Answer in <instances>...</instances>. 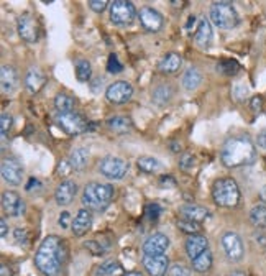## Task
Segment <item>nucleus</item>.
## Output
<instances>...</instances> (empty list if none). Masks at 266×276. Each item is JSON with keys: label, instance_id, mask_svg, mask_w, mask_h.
Returning a JSON list of instances; mask_svg holds the SVG:
<instances>
[{"label": "nucleus", "instance_id": "obj_43", "mask_svg": "<svg viewBox=\"0 0 266 276\" xmlns=\"http://www.w3.org/2000/svg\"><path fill=\"white\" fill-rule=\"evenodd\" d=\"M194 156L191 155V153H184L183 156H181V160H179V166H181V169H184V171H187V169H191V168H194Z\"/></svg>", "mask_w": 266, "mask_h": 276}, {"label": "nucleus", "instance_id": "obj_30", "mask_svg": "<svg viewBox=\"0 0 266 276\" xmlns=\"http://www.w3.org/2000/svg\"><path fill=\"white\" fill-rule=\"evenodd\" d=\"M92 76V68H91V62L87 59H77L76 61V77L77 81L81 82H87Z\"/></svg>", "mask_w": 266, "mask_h": 276}, {"label": "nucleus", "instance_id": "obj_54", "mask_svg": "<svg viewBox=\"0 0 266 276\" xmlns=\"http://www.w3.org/2000/svg\"><path fill=\"white\" fill-rule=\"evenodd\" d=\"M123 276H143V274L138 273V271H130V273H125Z\"/></svg>", "mask_w": 266, "mask_h": 276}, {"label": "nucleus", "instance_id": "obj_16", "mask_svg": "<svg viewBox=\"0 0 266 276\" xmlns=\"http://www.w3.org/2000/svg\"><path fill=\"white\" fill-rule=\"evenodd\" d=\"M169 247V239L163 233L150 235L143 243V253L145 255H164V251Z\"/></svg>", "mask_w": 266, "mask_h": 276}, {"label": "nucleus", "instance_id": "obj_29", "mask_svg": "<svg viewBox=\"0 0 266 276\" xmlns=\"http://www.w3.org/2000/svg\"><path fill=\"white\" fill-rule=\"evenodd\" d=\"M122 273V266L119 262H114V260H108L104 262L97 268L96 276H119Z\"/></svg>", "mask_w": 266, "mask_h": 276}, {"label": "nucleus", "instance_id": "obj_11", "mask_svg": "<svg viewBox=\"0 0 266 276\" xmlns=\"http://www.w3.org/2000/svg\"><path fill=\"white\" fill-rule=\"evenodd\" d=\"M0 173H2V178L12 186L21 184L23 179V166L17 158L9 156L2 160V166H0Z\"/></svg>", "mask_w": 266, "mask_h": 276}, {"label": "nucleus", "instance_id": "obj_27", "mask_svg": "<svg viewBox=\"0 0 266 276\" xmlns=\"http://www.w3.org/2000/svg\"><path fill=\"white\" fill-rule=\"evenodd\" d=\"M107 127L115 133H125L131 129V120L128 117H122V115H115L107 120Z\"/></svg>", "mask_w": 266, "mask_h": 276}, {"label": "nucleus", "instance_id": "obj_36", "mask_svg": "<svg viewBox=\"0 0 266 276\" xmlns=\"http://www.w3.org/2000/svg\"><path fill=\"white\" fill-rule=\"evenodd\" d=\"M178 227L181 228L183 232L191 233V235H197V232L201 230V225L197 222H192V220H187V219L178 220Z\"/></svg>", "mask_w": 266, "mask_h": 276}, {"label": "nucleus", "instance_id": "obj_22", "mask_svg": "<svg viewBox=\"0 0 266 276\" xmlns=\"http://www.w3.org/2000/svg\"><path fill=\"white\" fill-rule=\"evenodd\" d=\"M0 84L4 94H12L18 86V74L12 66H2L0 69Z\"/></svg>", "mask_w": 266, "mask_h": 276}, {"label": "nucleus", "instance_id": "obj_38", "mask_svg": "<svg viewBox=\"0 0 266 276\" xmlns=\"http://www.w3.org/2000/svg\"><path fill=\"white\" fill-rule=\"evenodd\" d=\"M12 115L10 114H2V117H0V132H2V140L7 138V135H9V132L12 129Z\"/></svg>", "mask_w": 266, "mask_h": 276}, {"label": "nucleus", "instance_id": "obj_39", "mask_svg": "<svg viewBox=\"0 0 266 276\" xmlns=\"http://www.w3.org/2000/svg\"><path fill=\"white\" fill-rule=\"evenodd\" d=\"M122 69H123V66H122V62L119 61V58L115 56V54H110L108 56V61H107V71L110 74H119V73H122Z\"/></svg>", "mask_w": 266, "mask_h": 276}, {"label": "nucleus", "instance_id": "obj_10", "mask_svg": "<svg viewBox=\"0 0 266 276\" xmlns=\"http://www.w3.org/2000/svg\"><path fill=\"white\" fill-rule=\"evenodd\" d=\"M17 30H18L20 38L27 43H36L38 38H40V27H38V22L33 15H30V13L21 15L18 18Z\"/></svg>", "mask_w": 266, "mask_h": 276}, {"label": "nucleus", "instance_id": "obj_42", "mask_svg": "<svg viewBox=\"0 0 266 276\" xmlns=\"http://www.w3.org/2000/svg\"><path fill=\"white\" fill-rule=\"evenodd\" d=\"M13 239L18 245H27L28 243V232L25 228H15L13 230Z\"/></svg>", "mask_w": 266, "mask_h": 276}, {"label": "nucleus", "instance_id": "obj_21", "mask_svg": "<svg viewBox=\"0 0 266 276\" xmlns=\"http://www.w3.org/2000/svg\"><path fill=\"white\" fill-rule=\"evenodd\" d=\"M209 250V242L206 237L202 235H191L189 239L186 240V251L187 255H189L191 260L197 258L201 253H204V251Z\"/></svg>", "mask_w": 266, "mask_h": 276}, {"label": "nucleus", "instance_id": "obj_1", "mask_svg": "<svg viewBox=\"0 0 266 276\" xmlns=\"http://www.w3.org/2000/svg\"><path fill=\"white\" fill-rule=\"evenodd\" d=\"M64 245L56 235H50L43 240L35 255V265L45 276H58L64 263Z\"/></svg>", "mask_w": 266, "mask_h": 276}, {"label": "nucleus", "instance_id": "obj_23", "mask_svg": "<svg viewBox=\"0 0 266 276\" xmlns=\"http://www.w3.org/2000/svg\"><path fill=\"white\" fill-rule=\"evenodd\" d=\"M179 212H181L183 219L192 220V222H197V224L202 222V220H206L210 216V212L206 207L195 206V204H186V206L179 209Z\"/></svg>", "mask_w": 266, "mask_h": 276}, {"label": "nucleus", "instance_id": "obj_53", "mask_svg": "<svg viewBox=\"0 0 266 276\" xmlns=\"http://www.w3.org/2000/svg\"><path fill=\"white\" fill-rule=\"evenodd\" d=\"M260 197H261V202L266 206V186L261 189V193H260Z\"/></svg>", "mask_w": 266, "mask_h": 276}, {"label": "nucleus", "instance_id": "obj_18", "mask_svg": "<svg viewBox=\"0 0 266 276\" xmlns=\"http://www.w3.org/2000/svg\"><path fill=\"white\" fill-rule=\"evenodd\" d=\"M195 45L199 46V48H209L210 45H212V39H214V35H212V25H210V22L202 18L199 20V25H197V30H195Z\"/></svg>", "mask_w": 266, "mask_h": 276}, {"label": "nucleus", "instance_id": "obj_25", "mask_svg": "<svg viewBox=\"0 0 266 276\" xmlns=\"http://www.w3.org/2000/svg\"><path fill=\"white\" fill-rule=\"evenodd\" d=\"M89 160V152L85 148H74L68 156V163L71 164V168L74 171H81L85 168Z\"/></svg>", "mask_w": 266, "mask_h": 276}, {"label": "nucleus", "instance_id": "obj_45", "mask_svg": "<svg viewBox=\"0 0 266 276\" xmlns=\"http://www.w3.org/2000/svg\"><path fill=\"white\" fill-rule=\"evenodd\" d=\"M107 5H108V4L105 2V0H91V2H89V7H91L94 12H97V13L104 12Z\"/></svg>", "mask_w": 266, "mask_h": 276}, {"label": "nucleus", "instance_id": "obj_52", "mask_svg": "<svg viewBox=\"0 0 266 276\" xmlns=\"http://www.w3.org/2000/svg\"><path fill=\"white\" fill-rule=\"evenodd\" d=\"M2 276H12V271H10V268L7 266V265H2Z\"/></svg>", "mask_w": 266, "mask_h": 276}, {"label": "nucleus", "instance_id": "obj_40", "mask_svg": "<svg viewBox=\"0 0 266 276\" xmlns=\"http://www.w3.org/2000/svg\"><path fill=\"white\" fill-rule=\"evenodd\" d=\"M145 212H146V217L150 220H158L160 216H161V206H160V204H156V202H150L146 206Z\"/></svg>", "mask_w": 266, "mask_h": 276}, {"label": "nucleus", "instance_id": "obj_17", "mask_svg": "<svg viewBox=\"0 0 266 276\" xmlns=\"http://www.w3.org/2000/svg\"><path fill=\"white\" fill-rule=\"evenodd\" d=\"M77 194V184L71 179H66L56 187L54 191V199L59 204V206H68L74 201V197Z\"/></svg>", "mask_w": 266, "mask_h": 276}, {"label": "nucleus", "instance_id": "obj_55", "mask_svg": "<svg viewBox=\"0 0 266 276\" xmlns=\"http://www.w3.org/2000/svg\"><path fill=\"white\" fill-rule=\"evenodd\" d=\"M195 23V17H189V22H187V28H189L191 25H194Z\"/></svg>", "mask_w": 266, "mask_h": 276}, {"label": "nucleus", "instance_id": "obj_14", "mask_svg": "<svg viewBox=\"0 0 266 276\" xmlns=\"http://www.w3.org/2000/svg\"><path fill=\"white\" fill-rule=\"evenodd\" d=\"M131 94H133V88L127 81H117L108 86L105 96L112 104H125V102L130 100Z\"/></svg>", "mask_w": 266, "mask_h": 276}, {"label": "nucleus", "instance_id": "obj_34", "mask_svg": "<svg viewBox=\"0 0 266 276\" xmlns=\"http://www.w3.org/2000/svg\"><path fill=\"white\" fill-rule=\"evenodd\" d=\"M173 96V89L169 88V84H160L158 88L153 91V100L158 105L166 104V102Z\"/></svg>", "mask_w": 266, "mask_h": 276}, {"label": "nucleus", "instance_id": "obj_33", "mask_svg": "<svg viewBox=\"0 0 266 276\" xmlns=\"http://www.w3.org/2000/svg\"><path fill=\"white\" fill-rule=\"evenodd\" d=\"M137 166L145 173H156L161 168V163L151 156H140L137 160Z\"/></svg>", "mask_w": 266, "mask_h": 276}, {"label": "nucleus", "instance_id": "obj_31", "mask_svg": "<svg viewBox=\"0 0 266 276\" xmlns=\"http://www.w3.org/2000/svg\"><path fill=\"white\" fill-rule=\"evenodd\" d=\"M74 97H71L69 94H58L56 97H54V107H56L58 112H71L74 109Z\"/></svg>", "mask_w": 266, "mask_h": 276}, {"label": "nucleus", "instance_id": "obj_32", "mask_svg": "<svg viewBox=\"0 0 266 276\" xmlns=\"http://www.w3.org/2000/svg\"><path fill=\"white\" fill-rule=\"evenodd\" d=\"M250 220L252 224L258 228H264L266 227V206L260 204V206H255L250 212Z\"/></svg>", "mask_w": 266, "mask_h": 276}, {"label": "nucleus", "instance_id": "obj_15", "mask_svg": "<svg viewBox=\"0 0 266 276\" xmlns=\"http://www.w3.org/2000/svg\"><path fill=\"white\" fill-rule=\"evenodd\" d=\"M143 268L150 276H164L169 270V260L166 255H145Z\"/></svg>", "mask_w": 266, "mask_h": 276}, {"label": "nucleus", "instance_id": "obj_44", "mask_svg": "<svg viewBox=\"0 0 266 276\" xmlns=\"http://www.w3.org/2000/svg\"><path fill=\"white\" fill-rule=\"evenodd\" d=\"M84 247L87 248L92 255H102L104 253V248H102V245L100 243H97V242H94V240H87V242H84Z\"/></svg>", "mask_w": 266, "mask_h": 276}, {"label": "nucleus", "instance_id": "obj_9", "mask_svg": "<svg viewBox=\"0 0 266 276\" xmlns=\"http://www.w3.org/2000/svg\"><path fill=\"white\" fill-rule=\"evenodd\" d=\"M222 248L225 251L227 258L233 263H238L245 255V247L241 242L240 235L235 232H227L222 237Z\"/></svg>", "mask_w": 266, "mask_h": 276}, {"label": "nucleus", "instance_id": "obj_6", "mask_svg": "<svg viewBox=\"0 0 266 276\" xmlns=\"http://www.w3.org/2000/svg\"><path fill=\"white\" fill-rule=\"evenodd\" d=\"M54 122L56 125L64 130L68 135H79V133L87 130V123H85L84 118L77 112H58L54 115Z\"/></svg>", "mask_w": 266, "mask_h": 276}, {"label": "nucleus", "instance_id": "obj_5", "mask_svg": "<svg viewBox=\"0 0 266 276\" xmlns=\"http://www.w3.org/2000/svg\"><path fill=\"white\" fill-rule=\"evenodd\" d=\"M210 20L218 28L230 30L238 25V13L230 2H214L210 7Z\"/></svg>", "mask_w": 266, "mask_h": 276}, {"label": "nucleus", "instance_id": "obj_8", "mask_svg": "<svg viewBox=\"0 0 266 276\" xmlns=\"http://www.w3.org/2000/svg\"><path fill=\"white\" fill-rule=\"evenodd\" d=\"M100 173L108 179H122L128 171V163L119 156H105L99 161Z\"/></svg>", "mask_w": 266, "mask_h": 276}, {"label": "nucleus", "instance_id": "obj_20", "mask_svg": "<svg viewBox=\"0 0 266 276\" xmlns=\"http://www.w3.org/2000/svg\"><path fill=\"white\" fill-rule=\"evenodd\" d=\"M92 227V214L89 209H81L79 212H77V216L74 217L73 220V233L81 237L84 233L89 232V228Z\"/></svg>", "mask_w": 266, "mask_h": 276}, {"label": "nucleus", "instance_id": "obj_46", "mask_svg": "<svg viewBox=\"0 0 266 276\" xmlns=\"http://www.w3.org/2000/svg\"><path fill=\"white\" fill-rule=\"evenodd\" d=\"M252 109L255 110V112H261V109H263V99L260 96H256L252 99Z\"/></svg>", "mask_w": 266, "mask_h": 276}, {"label": "nucleus", "instance_id": "obj_24", "mask_svg": "<svg viewBox=\"0 0 266 276\" xmlns=\"http://www.w3.org/2000/svg\"><path fill=\"white\" fill-rule=\"evenodd\" d=\"M181 66H183V58L179 56L178 53H168L166 56L160 61L158 69L163 74H174Z\"/></svg>", "mask_w": 266, "mask_h": 276}, {"label": "nucleus", "instance_id": "obj_3", "mask_svg": "<svg viewBox=\"0 0 266 276\" xmlns=\"http://www.w3.org/2000/svg\"><path fill=\"white\" fill-rule=\"evenodd\" d=\"M114 194H115V189L110 184L89 183L84 187L82 204L91 210H104L108 207Z\"/></svg>", "mask_w": 266, "mask_h": 276}, {"label": "nucleus", "instance_id": "obj_28", "mask_svg": "<svg viewBox=\"0 0 266 276\" xmlns=\"http://www.w3.org/2000/svg\"><path fill=\"white\" fill-rule=\"evenodd\" d=\"M201 81H202V76L199 73V69L191 68V69H187V73L183 77V86L187 91H194L201 84Z\"/></svg>", "mask_w": 266, "mask_h": 276}, {"label": "nucleus", "instance_id": "obj_49", "mask_svg": "<svg viewBox=\"0 0 266 276\" xmlns=\"http://www.w3.org/2000/svg\"><path fill=\"white\" fill-rule=\"evenodd\" d=\"M41 184H40V181H38L36 178H30V181H28V184L25 186V189L27 191H31L33 187H40Z\"/></svg>", "mask_w": 266, "mask_h": 276}, {"label": "nucleus", "instance_id": "obj_48", "mask_svg": "<svg viewBox=\"0 0 266 276\" xmlns=\"http://www.w3.org/2000/svg\"><path fill=\"white\" fill-rule=\"evenodd\" d=\"M69 219H71L69 212H62V214L59 216V225H61L62 228H68V227H69Z\"/></svg>", "mask_w": 266, "mask_h": 276}, {"label": "nucleus", "instance_id": "obj_41", "mask_svg": "<svg viewBox=\"0 0 266 276\" xmlns=\"http://www.w3.org/2000/svg\"><path fill=\"white\" fill-rule=\"evenodd\" d=\"M169 276H189V268L183 263H174L169 268Z\"/></svg>", "mask_w": 266, "mask_h": 276}, {"label": "nucleus", "instance_id": "obj_50", "mask_svg": "<svg viewBox=\"0 0 266 276\" xmlns=\"http://www.w3.org/2000/svg\"><path fill=\"white\" fill-rule=\"evenodd\" d=\"M7 230H9V227H7V220L2 217V219H0V235L5 237V235H7Z\"/></svg>", "mask_w": 266, "mask_h": 276}, {"label": "nucleus", "instance_id": "obj_4", "mask_svg": "<svg viewBox=\"0 0 266 276\" xmlns=\"http://www.w3.org/2000/svg\"><path fill=\"white\" fill-rule=\"evenodd\" d=\"M214 201L222 207H235L240 201V187L235 179L220 178L214 183L212 187Z\"/></svg>", "mask_w": 266, "mask_h": 276}, {"label": "nucleus", "instance_id": "obj_51", "mask_svg": "<svg viewBox=\"0 0 266 276\" xmlns=\"http://www.w3.org/2000/svg\"><path fill=\"white\" fill-rule=\"evenodd\" d=\"M161 184H171V186H173V184H174V179L171 178V176H163Z\"/></svg>", "mask_w": 266, "mask_h": 276}, {"label": "nucleus", "instance_id": "obj_37", "mask_svg": "<svg viewBox=\"0 0 266 276\" xmlns=\"http://www.w3.org/2000/svg\"><path fill=\"white\" fill-rule=\"evenodd\" d=\"M248 86L243 82H237L235 86L232 88V97L235 99L237 102H243L248 97Z\"/></svg>", "mask_w": 266, "mask_h": 276}, {"label": "nucleus", "instance_id": "obj_47", "mask_svg": "<svg viewBox=\"0 0 266 276\" xmlns=\"http://www.w3.org/2000/svg\"><path fill=\"white\" fill-rule=\"evenodd\" d=\"M256 143H258V146H261V148L266 150V129L261 130V132L256 135Z\"/></svg>", "mask_w": 266, "mask_h": 276}, {"label": "nucleus", "instance_id": "obj_12", "mask_svg": "<svg viewBox=\"0 0 266 276\" xmlns=\"http://www.w3.org/2000/svg\"><path fill=\"white\" fill-rule=\"evenodd\" d=\"M138 18H140V23H142V27L148 31H160L163 28V15L154 10L153 7H142L140 9V13H138Z\"/></svg>", "mask_w": 266, "mask_h": 276}, {"label": "nucleus", "instance_id": "obj_13", "mask_svg": "<svg viewBox=\"0 0 266 276\" xmlns=\"http://www.w3.org/2000/svg\"><path fill=\"white\" fill-rule=\"evenodd\" d=\"M2 207L10 217H21L25 214V201L13 191H5L2 194Z\"/></svg>", "mask_w": 266, "mask_h": 276}, {"label": "nucleus", "instance_id": "obj_2", "mask_svg": "<svg viewBox=\"0 0 266 276\" xmlns=\"http://www.w3.org/2000/svg\"><path fill=\"white\" fill-rule=\"evenodd\" d=\"M220 160L227 168H240L252 164L256 160V150L248 137L229 138L222 146Z\"/></svg>", "mask_w": 266, "mask_h": 276}, {"label": "nucleus", "instance_id": "obj_7", "mask_svg": "<svg viewBox=\"0 0 266 276\" xmlns=\"http://www.w3.org/2000/svg\"><path fill=\"white\" fill-rule=\"evenodd\" d=\"M135 7L127 0H114L110 4V20L119 27H127L135 18Z\"/></svg>", "mask_w": 266, "mask_h": 276}, {"label": "nucleus", "instance_id": "obj_26", "mask_svg": "<svg viewBox=\"0 0 266 276\" xmlns=\"http://www.w3.org/2000/svg\"><path fill=\"white\" fill-rule=\"evenodd\" d=\"M191 262H192V270L195 273H206L212 268L214 258H212V253H210V250H207L204 253H201L197 258L191 260Z\"/></svg>", "mask_w": 266, "mask_h": 276}, {"label": "nucleus", "instance_id": "obj_19", "mask_svg": "<svg viewBox=\"0 0 266 276\" xmlns=\"http://www.w3.org/2000/svg\"><path fill=\"white\" fill-rule=\"evenodd\" d=\"M46 82V76L43 74V71L40 68H30L27 71V76H25V86H27V89L28 92L31 94H36V92H40L41 88L45 86Z\"/></svg>", "mask_w": 266, "mask_h": 276}, {"label": "nucleus", "instance_id": "obj_35", "mask_svg": "<svg viewBox=\"0 0 266 276\" xmlns=\"http://www.w3.org/2000/svg\"><path fill=\"white\" fill-rule=\"evenodd\" d=\"M215 69L225 76H233V74H237V71L240 69V65L235 59H222L220 62H217Z\"/></svg>", "mask_w": 266, "mask_h": 276}]
</instances>
